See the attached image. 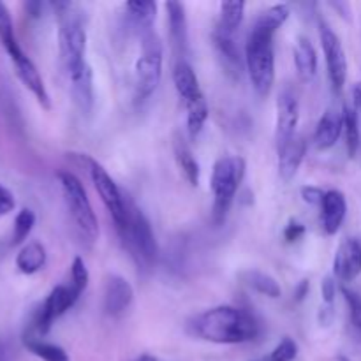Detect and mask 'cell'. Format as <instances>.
<instances>
[{
	"mask_svg": "<svg viewBox=\"0 0 361 361\" xmlns=\"http://www.w3.org/2000/svg\"><path fill=\"white\" fill-rule=\"evenodd\" d=\"M190 331L197 338L212 344H245L259 335V324L247 310L219 305L194 317Z\"/></svg>",
	"mask_w": 361,
	"mask_h": 361,
	"instance_id": "cell-1",
	"label": "cell"
},
{
	"mask_svg": "<svg viewBox=\"0 0 361 361\" xmlns=\"http://www.w3.org/2000/svg\"><path fill=\"white\" fill-rule=\"evenodd\" d=\"M53 7L59 11L60 16V60H62L67 76L73 81L87 71H90V66L87 63V30H85L80 18L69 14L71 4L55 2Z\"/></svg>",
	"mask_w": 361,
	"mask_h": 361,
	"instance_id": "cell-2",
	"label": "cell"
},
{
	"mask_svg": "<svg viewBox=\"0 0 361 361\" xmlns=\"http://www.w3.org/2000/svg\"><path fill=\"white\" fill-rule=\"evenodd\" d=\"M245 67L259 97H267L275 83L274 34L252 27L245 44Z\"/></svg>",
	"mask_w": 361,
	"mask_h": 361,
	"instance_id": "cell-3",
	"label": "cell"
},
{
	"mask_svg": "<svg viewBox=\"0 0 361 361\" xmlns=\"http://www.w3.org/2000/svg\"><path fill=\"white\" fill-rule=\"evenodd\" d=\"M245 159L238 155H228L215 162L214 171H212L210 187L214 192V221L215 224L224 222L233 200L245 178Z\"/></svg>",
	"mask_w": 361,
	"mask_h": 361,
	"instance_id": "cell-4",
	"label": "cell"
},
{
	"mask_svg": "<svg viewBox=\"0 0 361 361\" xmlns=\"http://www.w3.org/2000/svg\"><path fill=\"white\" fill-rule=\"evenodd\" d=\"M56 178L62 187L63 201H66L67 210H69L74 224L87 242L94 243L99 236V221L87 189L83 187L81 180L71 171H59Z\"/></svg>",
	"mask_w": 361,
	"mask_h": 361,
	"instance_id": "cell-5",
	"label": "cell"
},
{
	"mask_svg": "<svg viewBox=\"0 0 361 361\" xmlns=\"http://www.w3.org/2000/svg\"><path fill=\"white\" fill-rule=\"evenodd\" d=\"M127 212H129V217H127L126 228L118 233L120 238L129 249L130 256L137 261V264L150 268L159 257L157 240L152 231L150 221L129 197H127Z\"/></svg>",
	"mask_w": 361,
	"mask_h": 361,
	"instance_id": "cell-6",
	"label": "cell"
},
{
	"mask_svg": "<svg viewBox=\"0 0 361 361\" xmlns=\"http://www.w3.org/2000/svg\"><path fill=\"white\" fill-rule=\"evenodd\" d=\"M162 60H164V49L161 39L154 32H148L141 39V53L134 71L137 101H147L157 90L162 78Z\"/></svg>",
	"mask_w": 361,
	"mask_h": 361,
	"instance_id": "cell-7",
	"label": "cell"
},
{
	"mask_svg": "<svg viewBox=\"0 0 361 361\" xmlns=\"http://www.w3.org/2000/svg\"><path fill=\"white\" fill-rule=\"evenodd\" d=\"M80 293L73 288V286H56L51 289L42 305L32 316V323L28 326V331L23 337L32 338H42L49 330L51 324L59 319L60 316L73 309L74 303L80 298Z\"/></svg>",
	"mask_w": 361,
	"mask_h": 361,
	"instance_id": "cell-8",
	"label": "cell"
},
{
	"mask_svg": "<svg viewBox=\"0 0 361 361\" xmlns=\"http://www.w3.org/2000/svg\"><path fill=\"white\" fill-rule=\"evenodd\" d=\"M81 159L87 164L88 175H90V180L94 183L95 190H97L99 197H101L106 210L109 212V215L115 221L116 231L120 233L126 228L127 217H129V212H127V197L123 196V192L118 189L115 180L109 176V173L97 161L87 157V155H81Z\"/></svg>",
	"mask_w": 361,
	"mask_h": 361,
	"instance_id": "cell-9",
	"label": "cell"
},
{
	"mask_svg": "<svg viewBox=\"0 0 361 361\" xmlns=\"http://www.w3.org/2000/svg\"><path fill=\"white\" fill-rule=\"evenodd\" d=\"M319 39L324 59H326L328 78L331 81V87L338 92L344 88L345 80H348V56H345L344 46H342L341 37L324 21L319 23Z\"/></svg>",
	"mask_w": 361,
	"mask_h": 361,
	"instance_id": "cell-10",
	"label": "cell"
},
{
	"mask_svg": "<svg viewBox=\"0 0 361 361\" xmlns=\"http://www.w3.org/2000/svg\"><path fill=\"white\" fill-rule=\"evenodd\" d=\"M300 120L298 97L291 90H284L277 99V123H275V141L277 148L296 136Z\"/></svg>",
	"mask_w": 361,
	"mask_h": 361,
	"instance_id": "cell-11",
	"label": "cell"
},
{
	"mask_svg": "<svg viewBox=\"0 0 361 361\" xmlns=\"http://www.w3.org/2000/svg\"><path fill=\"white\" fill-rule=\"evenodd\" d=\"M361 274V238H345L334 259V275L341 282H351Z\"/></svg>",
	"mask_w": 361,
	"mask_h": 361,
	"instance_id": "cell-12",
	"label": "cell"
},
{
	"mask_svg": "<svg viewBox=\"0 0 361 361\" xmlns=\"http://www.w3.org/2000/svg\"><path fill=\"white\" fill-rule=\"evenodd\" d=\"M11 62H13L14 71H16V76L20 78L21 83L25 85V88H27V90L30 92L35 99H37L39 104H41L44 109L51 108V102H49V94H48V90H46V85H44V81H42V76L39 74L35 63L32 62L27 55H25V51H21L20 55L13 56V59H11Z\"/></svg>",
	"mask_w": 361,
	"mask_h": 361,
	"instance_id": "cell-13",
	"label": "cell"
},
{
	"mask_svg": "<svg viewBox=\"0 0 361 361\" xmlns=\"http://www.w3.org/2000/svg\"><path fill=\"white\" fill-rule=\"evenodd\" d=\"M134 300V289L127 279L109 275L104 286V310L108 316L120 317L127 312Z\"/></svg>",
	"mask_w": 361,
	"mask_h": 361,
	"instance_id": "cell-14",
	"label": "cell"
},
{
	"mask_svg": "<svg viewBox=\"0 0 361 361\" xmlns=\"http://www.w3.org/2000/svg\"><path fill=\"white\" fill-rule=\"evenodd\" d=\"M214 46H215V51H217L219 60L222 63V69L226 71L229 78L233 80H240L242 76V71H243V62L245 60L242 59L240 55V49L236 46L235 39H233V34L229 32H224L222 28H215L214 30Z\"/></svg>",
	"mask_w": 361,
	"mask_h": 361,
	"instance_id": "cell-15",
	"label": "cell"
},
{
	"mask_svg": "<svg viewBox=\"0 0 361 361\" xmlns=\"http://www.w3.org/2000/svg\"><path fill=\"white\" fill-rule=\"evenodd\" d=\"M307 141L303 136L296 134L291 141L277 148L279 154V176L284 182H291L298 173L303 159H305Z\"/></svg>",
	"mask_w": 361,
	"mask_h": 361,
	"instance_id": "cell-16",
	"label": "cell"
},
{
	"mask_svg": "<svg viewBox=\"0 0 361 361\" xmlns=\"http://www.w3.org/2000/svg\"><path fill=\"white\" fill-rule=\"evenodd\" d=\"M345 215H348V201L344 194L337 189L326 190L321 203V221L326 235H335L341 229Z\"/></svg>",
	"mask_w": 361,
	"mask_h": 361,
	"instance_id": "cell-17",
	"label": "cell"
},
{
	"mask_svg": "<svg viewBox=\"0 0 361 361\" xmlns=\"http://www.w3.org/2000/svg\"><path fill=\"white\" fill-rule=\"evenodd\" d=\"M344 134V115L337 109H328L319 118L314 133V143L319 150H330Z\"/></svg>",
	"mask_w": 361,
	"mask_h": 361,
	"instance_id": "cell-18",
	"label": "cell"
},
{
	"mask_svg": "<svg viewBox=\"0 0 361 361\" xmlns=\"http://www.w3.org/2000/svg\"><path fill=\"white\" fill-rule=\"evenodd\" d=\"M173 83H175L176 92H178L180 99H182L185 106L204 97L203 92H201L200 81H197L196 71L192 69V66L187 60H178L175 63V69H173Z\"/></svg>",
	"mask_w": 361,
	"mask_h": 361,
	"instance_id": "cell-19",
	"label": "cell"
},
{
	"mask_svg": "<svg viewBox=\"0 0 361 361\" xmlns=\"http://www.w3.org/2000/svg\"><path fill=\"white\" fill-rule=\"evenodd\" d=\"M166 11H168V21H169V34H171V42L178 55L185 56L187 53V16H185V6L180 2H168L166 4Z\"/></svg>",
	"mask_w": 361,
	"mask_h": 361,
	"instance_id": "cell-20",
	"label": "cell"
},
{
	"mask_svg": "<svg viewBox=\"0 0 361 361\" xmlns=\"http://www.w3.org/2000/svg\"><path fill=\"white\" fill-rule=\"evenodd\" d=\"M48 254L42 243L28 242L27 245L21 247L16 256V268L23 275H34L46 267Z\"/></svg>",
	"mask_w": 361,
	"mask_h": 361,
	"instance_id": "cell-21",
	"label": "cell"
},
{
	"mask_svg": "<svg viewBox=\"0 0 361 361\" xmlns=\"http://www.w3.org/2000/svg\"><path fill=\"white\" fill-rule=\"evenodd\" d=\"M295 66L300 80L310 81L317 73V51L310 39L298 37L295 46Z\"/></svg>",
	"mask_w": 361,
	"mask_h": 361,
	"instance_id": "cell-22",
	"label": "cell"
},
{
	"mask_svg": "<svg viewBox=\"0 0 361 361\" xmlns=\"http://www.w3.org/2000/svg\"><path fill=\"white\" fill-rule=\"evenodd\" d=\"M126 11L136 30L143 32V35L152 32V25L157 16V4L150 0H133L126 4Z\"/></svg>",
	"mask_w": 361,
	"mask_h": 361,
	"instance_id": "cell-23",
	"label": "cell"
},
{
	"mask_svg": "<svg viewBox=\"0 0 361 361\" xmlns=\"http://www.w3.org/2000/svg\"><path fill=\"white\" fill-rule=\"evenodd\" d=\"M173 150H175L176 164H178V168L182 169V173L185 175L187 182H189L192 187L200 185V176H201L200 162L196 161V157H194L189 145H187L182 137H176L175 143H173Z\"/></svg>",
	"mask_w": 361,
	"mask_h": 361,
	"instance_id": "cell-24",
	"label": "cell"
},
{
	"mask_svg": "<svg viewBox=\"0 0 361 361\" xmlns=\"http://www.w3.org/2000/svg\"><path fill=\"white\" fill-rule=\"evenodd\" d=\"M71 92L76 106L81 113L88 115L94 108V83H92V69L71 81Z\"/></svg>",
	"mask_w": 361,
	"mask_h": 361,
	"instance_id": "cell-25",
	"label": "cell"
},
{
	"mask_svg": "<svg viewBox=\"0 0 361 361\" xmlns=\"http://www.w3.org/2000/svg\"><path fill=\"white\" fill-rule=\"evenodd\" d=\"M242 281L245 282L249 288H252L254 291L259 293V295L268 296V298H279L282 293L281 286L275 281L271 275L264 274L259 270H247L242 274Z\"/></svg>",
	"mask_w": 361,
	"mask_h": 361,
	"instance_id": "cell-26",
	"label": "cell"
},
{
	"mask_svg": "<svg viewBox=\"0 0 361 361\" xmlns=\"http://www.w3.org/2000/svg\"><path fill=\"white\" fill-rule=\"evenodd\" d=\"M289 14H291V11H289L288 4H275V6L268 7L264 13L259 14V18L256 20L254 27L275 35V32L288 21Z\"/></svg>",
	"mask_w": 361,
	"mask_h": 361,
	"instance_id": "cell-27",
	"label": "cell"
},
{
	"mask_svg": "<svg viewBox=\"0 0 361 361\" xmlns=\"http://www.w3.org/2000/svg\"><path fill=\"white\" fill-rule=\"evenodd\" d=\"M23 345L32 353V355L37 356V358H41L42 361H71L66 349H62L56 344L44 342L42 338L23 337Z\"/></svg>",
	"mask_w": 361,
	"mask_h": 361,
	"instance_id": "cell-28",
	"label": "cell"
},
{
	"mask_svg": "<svg viewBox=\"0 0 361 361\" xmlns=\"http://www.w3.org/2000/svg\"><path fill=\"white\" fill-rule=\"evenodd\" d=\"M0 42H2L4 49H6L11 59L23 51L20 42H18L16 34H14V23L9 9L2 2H0Z\"/></svg>",
	"mask_w": 361,
	"mask_h": 361,
	"instance_id": "cell-29",
	"label": "cell"
},
{
	"mask_svg": "<svg viewBox=\"0 0 361 361\" xmlns=\"http://www.w3.org/2000/svg\"><path fill=\"white\" fill-rule=\"evenodd\" d=\"M243 14H245V2H222L221 4V21L217 27L224 32L235 34L236 28L242 25Z\"/></svg>",
	"mask_w": 361,
	"mask_h": 361,
	"instance_id": "cell-30",
	"label": "cell"
},
{
	"mask_svg": "<svg viewBox=\"0 0 361 361\" xmlns=\"http://www.w3.org/2000/svg\"><path fill=\"white\" fill-rule=\"evenodd\" d=\"M344 136H345V147L351 157H355L356 152L360 148V127H358V109L356 106H345L344 111Z\"/></svg>",
	"mask_w": 361,
	"mask_h": 361,
	"instance_id": "cell-31",
	"label": "cell"
},
{
	"mask_svg": "<svg viewBox=\"0 0 361 361\" xmlns=\"http://www.w3.org/2000/svg\"><path fill=\"white\" fill-rule=\"evenodd\" d=\"M187 109V130H189V136L197 137L203 130L204 123L208 118V104L207 99H200V101H194L190 104L185 106Z\"/></svg>",
	"mask_w": 361,
	"mask_h": 361,
	"instance_id": "cell-32",
	"label": "cell"
},
{
	"mask_svg": "<svg viewBox=\"0 0 361 361\" xmlns=\"http://www.w3.org/2000/svg\"><path fill=\"white\" fill-rule=\"evenodd\" d=\"M35 226V214L30 208H21L18 212V215L14 217V226H13V245H20L25 240L28 238V235L32 233Z\"/></svg>",
	"mask_w": 361,
	"mask_h": 361,
	"instance_id": "cell-33",
	"label": "cell"
},
{
	"mask_svg": "<svg viewBox=\"0 0 361 361\" xmlns=\"http://www.w3.org/2000/svg\"><path fill=\"white\" fill-rule=\"evenodd\" d=\"M341 293L342 296H344L345 303H348L349 321H351L356 334L361 337V296L356 291H353V289L345 288V286H342Z\"/></svg>",
	"mask_w": 361,
	"mask_h": 361,
	"instance_id": "cell-34",
	"label": "cell"
},
{
	"mask_svg": "<svg viewBox=\"0 0 361 361\" xmlns=\"http://www.w3.org/2000/svg\"><path fill=\"white\" fill-rule=\"evenodd\" d=\"M88 282H90V274H88L83 257H74L73 264H71V286L81 295L88 288Z\"/></svg>",
	"mask_w": 361,
	"mask_h": 361,
	"instance_id": "cell-35",
	"label": "cell"
},
{
	"mask_svg": "<svg viewBox=\"0 0 361 361\" xmlns=\"http://www.w3.org/2000/svg\"><path fill=\"white\" fill-rule=\"evenodd\" d=\"M298 356V344L293 338L286 337L277 344V348L268 356V361H293Z\"/></svg>",
	"mask_w": 361,
	"mask_h": 361,
	"instance_id": "cell-36",
	"label": "cell"
},
{
	"mask_svg": "<svg viewBox=\"0 0 361 361\" xmlns=\"http://www.w3.org/2000/svg\"><path fill=\"white\" fill-rule=\"evenodd\" d=\"M321 295H323V302L328 307H334L335 296H337V281L334 277H326L321 284Z\"/></svg>",
	"mask_w": 361,
	"mask_h": 361,
	"instance_id": "cell-37",
	"label": "cell"
},
{
	"mask_svg": "<svg viewBox=\"0 0 361 361\" xmlns=\"http://www.w3.org/2000/svg\"><path fill=\"white\" fill-rule=\"evenodd\" d=\"M14 208H16V200H14V194L11 192L7 187L0 185V217H2V215L11 214Z\"/></svg>",
	"mask_w": 361,
	"mask_h": 361,
	"instance_id": "cell-38",
	"label": "cell"
},
{
	"mask_svg": "<svg viewBox=\"0 0 361 361\" xmlns=\"http://www.w3.org/2000/svg\"><path fill=\"white\" fill-rule=\"evenodd\" d=\"M323 197H324V190H321L319 187H314V185H307L302 189V200L309 204H319L323 203Z\"/></svg>",
	"mask_w": 361,
	"mask_h": 361,
	"instance_id": "cell-39",
	"label": "cell"
},
{
	"mask_svg": "<svg viewBox=\"0 0 361 361\" xmlns=\"http://www.w3.org/2000/svg\"><path fill=\"white\" fill-rule=\"evenodd\" d=\"M303 235H305V226H303L302 222L291 221L288 226H286V229H284V238L288 240L289 243L298 242V240L302 238Z\"/></svg>",
	"mask_w": 361,
	"mask_h": 361,
	"instance_id": "cell-40",
	"label": "cell"
},
{
	"mask_svg": "<svg viewBox=\"0 0 361 361\" xmlns=\"http://www.w3.org/2000/svg\"><path fill=\"white\" fill-rule=\"evenodd\" d=\"M310 291V282L309 281H302L298 284V288L295 289V300L296 302H302L303 298H305L307 295H309Z\"/></svg>",
	"mask_w": 361,
	"mask_h": 361,
	"instance_id": "cell-41",
	"label": "cell"
},
{
	"mask_svg": "<svg viewBox=\"0 0 361 361\" xmlns=\"http://www.w3.org/2000/svg\"><path fill=\"white\" fill-rule=\"evenodd\" d=\"M25 7H27V11L30 13V16H35V18H37L39 14H41V11H42V4L41 2H28Z\"/></svg>",
	"mask_w": 361,
	"mask_h": 361,
	"instance_id": "cell-42",
	"label": "cell"
},
{
	"mask_svg": "<svg viewBox=\"0 0 361 361\" xmlns=\"http://www.w3.org/2000/svg\"><path fill=\"white\" fill-rule=\"evenodd\" d=\"M355 106H356V109H360V113H361V83L355 87Z\"/></svg>",
	"mask_w": 361,
	"mask_h": 361,
	"instance_id": "cell-43",
	"label": "cell"
},
{
	"mask_svg": "<svg viewBox=\"0 0 361 361\" xmlns=\"http://www.w3.org/2000/svg\"><path fill=\"white\" fill-rule=\"evenodd\" d=\"M136 361H157V358H154V356H150V355H141Z\"/></svg>",
	"mask_w": 361,
	"mask_h": 361,
	"instance_id": "cell-44",
	"label": "cell"
},
{
	"mask_svg": "<svg viewBox=\"0 0 361 361\" xmlns=\"http://www.w3.org/2000/svg\"><path fill=\"white\" fill-rule=\"evenodd\" d=\"M338 361H349L348 358H338Z\"/></svg>",
	"mask_w": 361,
	"mask_h": 361,
	"instance_id": "cell-45",
	"label": "cell"
},
{
	"mask_svg": "<svg viewBox=\"0 0 361 361\" xmlns=\"http://www.w3.org/2000/svg\"><path fill=\"white\" fill-rule=\"evenodd\" d=\"M257 361H268V360H267V358H264V360H257Z\"/></svg>",
	"mask_w": 361,
	"mask_h": 361,
	"instance_id": "cell-46",
	"label": "cell"
}]
</instances>
